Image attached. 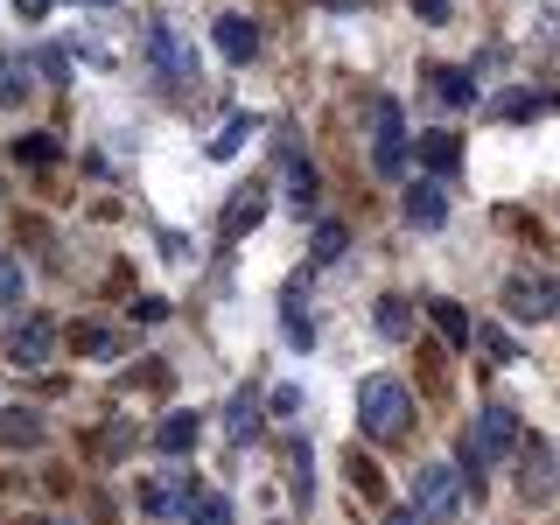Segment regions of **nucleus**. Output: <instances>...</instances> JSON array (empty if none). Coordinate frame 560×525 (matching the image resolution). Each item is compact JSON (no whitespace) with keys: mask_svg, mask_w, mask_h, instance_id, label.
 I'll return each mask as SVG.
<instances>
[{"mask_svg":"<svg viewBox=\"0 0 560 525\" xmlns=\"http://www.w3.org/2000/svg\"><path fill=\"white\" fill-rule=\"evenodd\" d=\"M210 43L224 49V63H253V57H259V28L245 22V14H218V28H210Z\"/></svg>","mask_w":560,"mask_h":525,"instance_id":"11","label":"nucleus"},{"mask_svg":"<svg viewBox=\"0 0 560 525\" xmlns=\"http://www.w3.org/2000/svg\"><path fill=\"white\" fill-rule=\"evenodd\" d=\"M343 245H350V232H343V224H337V218H329V224H323V232H315V267H323V259H337V253H343Z\"/></svg>","mask_w":560,"mask_h":525,"instance_id":"28","label":"nucleus"},{"mask_svg":"<svg viewBox=\"0 0 560 525\" xmlns=\"http://www.w3.org/2000/svg\"><path fill=\"white\" fill-rule=\"evenodd\" d=\"M539 113H553L547 92H498V119H539Z\"/></svg>","mask_w":560,"mask_h":525,"instance_id":"22","label":"nucleus"},{"mask_svg":"<svg viewBox=\"0 0 560 525\" xmlns=\"http://www.w3.org/2000/svg\"><path fill=\"white\" fill-rule=\"evenodd\" d=\"M35 442H43V413L0 407V448H35Z\"/></svg>","mask_w":560,"mask_h":525,"instance_id":"15","label":"nucleus"},{"mask_svg":"<svg viewBox=\"0 0 560 525\" xmlns=\"http://www.w3.org/2000/svg\"><path fill=\"white\" fill-rule=\"evenodd\" d=\"M372 168H378V175L407 168V119H399V105H378V127H372Z\"/></svg>","mask_w":560,"mask_h":525,"instance_id":"9","label":"nucleus"},{"mask_svg":"<svg viewBox=\"0 0 560 525\" xmlns=\"http://www.w3.org/2000/svg\"><path fill=\"white\" fill-rule=\"evenodd\" d=\"M288 469H294V498L308 504V498H315V463H308V442H294V448H288Z\"/></svg>","mask_w":560,"mask_h":525,"instance_id":"25","label":"nucleus"},{"mask_svg":"<svg viewBox=\"0 0 560 525\" xmlns=\"http://www.w3.org/2000/svg\"><path fill=\"white\" fill-rule=\"evenodd\" d=\"M189 525H232V504H224V498H197V512H189Z\"/></svg>","mask_w":560,"mask_h":525,"instance_id":"32","label":"nucleus"},{"mask_svg":"<svg viewBox=\"0 0 560 525\" xmlns=\"http://www.w3.org/2000/svg\"><path fill=\"white\" fill-rule=\"evenodd\" d=\"M434 98H442V105H469V98H477V84H469L463 70H434Z\"/></svg>","mask_w":560,"mask_h":525,"instance_id":"24","label":"nucleus"},{"mask_svg":"<svg viewBox=\"0 0 560 525\" xmlns=\"http://www.w3.org/2000/svg\"><path fill=\"white\" fill-rule=\"evenodd\" d=\"M35 84V57H0V105H22Z\"/></svg>","mask_w":560,"mask_h":525,"instance_id":"18","label":"nucleus"},{"mask_svg":"<svg viewBox=\"0 0 560 525\" xmlns=\"http://www.w3.org/2000/svg\"><path fill=\"white\" fill-rule=\"evenodd\" d=\"M518 498L525 504H553L560 498V448L553 442H525L518 448Z\"/></svg>","mask_w":560,"mask_h":525,"instance_id":"6","label":"nucleus"},{"mask_svg":"<svg viewBox=\"0 0 560 525\" xmlns=\"http://www.w3.org/2000/svg\"><path fill=\"white\" fill-rule=\"evenodd\" d=\"M14 162H57V140H49V133H22V140H14Z\"/></svg>","mask_w":560,"mask_h":525,"instance_id":"26","label":"nucleus"},{"mask_svg":"<svg viewBox=\"0 0 560 525\" xmlns=\"http://www.w3.org/2000/svg\"><path fill=\"white\" fill-rule=\"evenodd\" d=\"M14 14H28V22H43V14H49V0H14Z\"/></svg>","mask_w":560,"mask_h":525,"instance_id":"35","label":"nucleus"},{"mask_svg":"<svg viewBox=\"0 0 560 525\" xmlns=\"http://www.w3.org/2000/svg\"><path fill=\"white\" fill-rule=\"evenodd\" d=\"M273 154H280V197H288V210H294V218H315V168H308V154H302V133L280 127L273 133Z\"/></svg>","mask_w":560,"mask_h":525,"instance_id":"3","label":"nucleus"},{"mask_svg":"<svg viewBox=\"0 0 560 525\" xmlns=\"http://www.w3.org/2000/svg\"><path fill=\"white\" fill-rule=\"evenodd\" d=\"M504 308L518 323H547V315H560V280L553 273H504Z\"/></svg>","mask_w":560,"mask_h":525,"instance_id":"4","label":"nucleus"},{"mask_svg":"<svg viewBox=\"0 0 560 525\" xmlns=\"http://www.w3.org/2000/svg\"><path fill=\"white\" fill-rule=\"evenodd\" d=\"M512 442H518V420L504 413V407H483L477 434H469V469H483V463H498V455H512Z\"/></svg>","mask_w":560,"mask_h":525,"instance_id":"8","label":"nucleus"},{"mask_svg":"<svg viewBox=\"0 0 560 525\" xmlns=\"http://www.w3.org/2000/svg\"><path fill=\"white\" fill-rule=\"evenodd\" d=\"M14 302H22V267L0 253V308H14Z\"/></svg>","mask_w":560,"mask_h":525,"instance_id":"31","label":"nucleus"},{"mask_svg":"<svg viewBox=\"0 0 560 525\" xmlns=\"http://www.w3.org/2000/svg\"><path fill=\"white\" fill-rule=\"evenodd\" d=\"M413 14H420V22H448L455 0H413Z\"/></svg>","mask_w":560,"mask_h":525,"instance_id":"34","label":"nucleus"},{"mask_svg":"<svg viewBox=\"0 0 560 525\" xmlns=\"http://www.w3.org/2000/svg\"><path fill=\"white\" fill-rule=\"evenodd\" d=\"M8 358L22 364V372L49 364V358H57V323H49V315H22V323H14V337H8Z\"/></svg>","mask_w":560,"mask_h":525,"instance_id":"7","label":"nucleus"},{"mask_svg":"<svg viewBox=\"0 0 560 525\" xmlns=\"http://www.w3.org/2000/svg\"><path fill=\"white\" fill-rule=\"evenodd\" d=\"M259 218H267V189L253 183V189H238V197H232V210H224V238H245Z\"/></svg>","mask_w":560,"mask_h":525,"instance_id":"14","label":"nucleus"},{"mask_svg":"<svg viewBox=\"0 0 560 525\" xmlns=\"http://www.w3.org/2000/svg\"><path fill=\"white\" fill-rule=\"evenodd\" d=\"M358 420H364V434H372V442H399V434L413 428V399H407V385H399V378H364V393H358Z\"/></svg>","mask_w":560,"mask_h":525,"instance_id":"1","label":"nucleus"},{"mask_svg":"<svg viewBox=\"0 0 560 525\" xmlns=\"http://www.w3.org/2000/svg\"><path fill=\"white\" fill-rule=\"evenodd\" d=\"M413 154H420L428 168H455V162H463V140H455V133H428Z\"/></svg>","mask_w":560,"mask_h":525,"instance_id":"23","label":"nucleus"},{"mask_svg":"<svg viewBox=\"0 0 560 525\" xmlns=\"http://www.w3.org/2000/svg\"><path fill=\"white\" fill-rule=\"evenodd\" d=\"M273 413H302V385H273Z\"/></svg>","mask_w":560,"mask_h":525,"instance_id":"33","label":"nucleus"},{"mask_svg":"<svg viewBox=\"0 0 560 525\" xmlns=\"http://www.w3.org/2000/svg\"><path fill=\"white\" fill-rule=\"evenodd\" d=\"M463 504H469V483H463V469H448V463H428L413 477V512L428 518V525H455L463 518Z\"/></svg>","mask_w":560,"mask_h":525,"instance_id":"2","label":"nucleus"},{"mask_svg":"<svg viewBox=\"0 0 560 525\" xmlns=\"http://www.w3.org/2000/svg\"><path fill=\"white\" fill-rule=\"evenodd\" d=\"M197 434H203V420L183 407V413H168L162 428H154V448H162V455H189V442H197Z\"/></svg>","mask_w":560,"mask_h":525,"instance_id":"16","label":"nucleus"},{"mask_svg":"<svg viewBox=\"0 0 560 525\" xmlns=\"http://www.w3.org/2000/svg\"><path fill=\"white\" fill-rule=\"evenodd\" d=\"M98 448H105V455H113V463H119V455L133 448V420H113V428L98 434Z\"/></svg>","mask_w":560,"mask_h":525,"instance_id":"29","label":"nucleus"},{"mask_svg":"<svg viewBox=\"0 0 560 525\" xmlns=\"http://www.w3.org/2000/svg\"><path fill=\"white\" fill-rule=\"evenodd\" d=\"M280 323H288V343L294 350H315V315H308V273H294L280 288Z\"/></svg>","mask_w":560,"mask_h":525,"instance_id":"10","label":"nucleus"},{"mask_svg":"<svg viewBox=\"0 0 560 525\" xmlns=\"http://www.w3.org/2000/svg\"><path fill=\"white\" fill-rule=\"evenodd\" d=\"M372 323H378V337H407V329H413V302H407V294H378Z\"/></svg>","mask_w":560,"mask_h":525,"instance_id":"20","label":"nucleus"},{"mask_svg":"<svg viewBox=\"0 0 560 525\" xmlns=\"http://www.w3.org/2000/svg\"><path fill=\"white\" fill-rule=\"evenodd\" d=\"M224 434H232V448H253V442H259V407H253V399H232Z\"/></svg>","mask_w":560,"mask_h":525,"instance_id":"21","label":"nucleus"},{"mask_svg":"<svg viewBox=\"0 0 560 525\" xmlns=\"http://www.w3.org/2000/svg\"><path fill=\"white\" fill-rule=\"evenodd\" d=\"M385 525H420V512H393V518H385Z\"/></svg>","mask_w":560,"mask_h":525,"instance_id":"36","label":"nucleus"},{"mask_svg":"<svg viewBox=\"0 0 560 525\" xmlns=\"http://www.w3.org/2000/svg\"><path fill=\"white\" fill-rule=\"evenodd\" d=\"M35 525H78V518H35Z\"/></svg>","mask_w":560,"mask_h":525,"instance_id":"37","label":"nucleus"},{"mask_svg":"<svg viewBox=\"0 0 560 525\" xmlns=\"http://www.w3.org/2000/svg\"><path fill=\"white\" fill-rule=\"evenodd\" d=\"M70 343H78V358H127V337H119V329H105V323H84Z\"/></svg>","mask_w":560,"mask_h":525,"instance_id":"17","label":"nucleus"},{"mask_svg":"<svg viewBox=\"0 0 560 525\" xmlns=\"http://www.w3.org/2000/svg\"><path fill=\"white\" fill-rule=\"evenodd\" d=\"M148 49H154V70H162V78L189 84V49H183V35H175V28H154Z\"/></svg>","mask_w":560,"mask_h":525,"instance_id":"13","label":"nucleus"},{"mask_svg":"<svg viewBox=\"0 0 560 525\" xmlns=\"http://www.w3.org/2000/svg\"><path fill=\"white\" fill-rule=\"evenodd\" d=\"M78 8H113V0H78Z\"/></svg>","mask_w":560,"mask_h":525,"instance_id":"38","label":"nucleus"},{"mask_svg":"<svg viewBox=\"0 0 560 525\" xmlns=\"http://www.w3.org/2000/svg\"><path fill=\"white\" fill-rule=\"evenodd\" d=\"M407 224H413V232L448 224V189H442V183H413V189H407Z\"/></svg>","mask_w":560,"mask_h":525,"instance_id":"12","label":"nucleus"},{"mask_svg":"<svg viewBox=\"0 0 560 525\" xmlns=\"http://www.w3.org/2000/svg\"><path fill=\"white\" fill-rule=\"evenodd\" d=\"M428 315H434V329L448 337V350H455V343H469V308H463V302H448V294H434V302H428Z\"/></svg>","mask_w":560,"mask_h":525,"instance_id":"19","label":"nucleus"},{"mask_svg":"<svg viewBox=\"0 0 560 525\" xmlns=\"http://www.w3.org/2000/svg\"><path fill=\"white\" fill-rule=\"evenodd\" d=\"M245 133H253V119H232V127H224L218 140H210V162H224V154H238V148H245Z\"/></svg>","mask_w":560,"mask_h":525,"instance_id":"27","label":"nucleus"},{"mask_svg":"<svg viewBox=\"0 0 560 525\" xmlns=\"http://www.w3.org/2000/svg\"><path fill=\"white\" fill-rule=\"evenodd\" d=\"M35 70H43L49 84H70V57H63V49H35Z\"/></svg>","mask_w":560,"mask_h":525,"instance_id":"30","label":"nucleus"},{"mask_svg":"<svg viewBox=\"0 0 560 525\" xmlns=\"http://www.w3.org/2000/svg\"><path fill=\"white\" fill-rule=\"evenodd\" d=\"M197 498H203V490L189 483V469H162V477L140 483V512H148V518H189Z\"/></svg>","mask_w":560,"mask_h":525,"instance_id":"5","label":"nucleus"}]
</instances>
